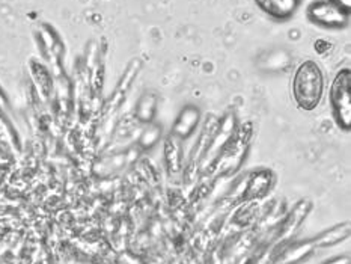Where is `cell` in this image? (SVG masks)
Returning <instances> with one entry per match:
<instances>
[{
    "instance_id": "obj_12",
    "label": "cell",
    "mask_w": 351,
    "mask_h": 264,
    "mask_svg": "<svg viewBox=\"0 0 351 264\" xmlns=\"http://www.w3.org/2000/svg\"><path fill=\"white\" fill-rule=\"evenodd\" d=\"M255 3L273 20L285 21L297 12L302 0H255Z\"/></svg>"
},
{
    "instance_id": "obj_5",
    "label": "cell",
    "mask_w": 351,
    "mask_h": 264,
    "mask_svg": "<svg viewBox=\"0 0 351 264\" xmlns=\"http://www.w3.org/2000/svg\"><path fill=\"white\" fill-rule=\"evenodd\" d=\"M237 130H239V119H237L235 113L228 112L222 118H219L216 132L213 134L210 145L207 151H205V154L201 160V165H199L201 171L205 172L211 169V166L216 163L219 156L223 153V149L226 148L228 143L231 142Z\"/></svg>"
},
{
    "instance_id": "obj_6",
    "label": "cell",
    "mask_w": 351,
    "mask_h": 264,
    "mask_svg": "<svg viewBox=\"0 0 351 264\" xmlns=\"http://www.w3.org/2000/svg\"><path fill=\"white\" fill-rule=\"evenodd\" d=\"M306 17L324 29H344L350 25V12L332 0H314L308 6Z\"/></svg>"
},
{
    "instance_id": "obj_19",
    "label": "cell",
    "mask_w": 351,
    "mask_h": 264,
    "mask_svg": "<svg viewBox=\"0 0 351 264\" xmlns=\"http://www.w3.org/2000/svg\"><path fill=\"white\" fill-rule=\"evenodd\" d=\"M332 2H335L337 5H339L341 8H344L346 11L351 12V0H332Z\"/></svg>"
},
{
    "instance_id": "obj_9",
    "label": "cell",
    "mask_w": 351,
    "mask_h": 264,
    "mask_svg": "<svg viewBox=\"0 0 351 264\" xmlns=\"http://www.w3.org/2000/svg\"><path fill=\"white\" fill-rule=\"evenodd\" d=\"M202 123V110L196 104H186L173 121L171 134L177 136L181 141H187L196 133Z\"/></svg>"
},
{
    "instance_id": "obj_14",
    "label": "cell",
    "mask_w": 351,
    "mask_h": 264,
    "mask_svg": "<svg viewBox=\"0 0 351 264\" xmlns=\"http://www.w3.org/2000/svg\"><path fill=\"white\" fill-rule=\"evenodd\" d=\"M0 145L10 154H19L21 151L20 136L6 113H0Z\"/></svg>"
},
{
    "instance_id": "obj_10",
    "label": "cell",
    "mask_w": 351,
    "mask_h": 264,
    "mask_svg": "<svg viewBox=\"0 0 351 264\" xmlns=\"http://www.w3.org/2000/svg\"><path fill=\"white\" fill-rule=\"evenodd\" d=\"M29 74L36 89V94L40 95V98H43L44 101L51 100L53 91H55V75L50 71V68L45 65L43 60L30 59Z\"/></svg>"
},
{
    "instance_id": "obj_13",
    "label": "cell",
    "mask_w": 351,
    "mask_h": 264,
    "mask_svg": "<svg viewBox=\"0 0 351 264\" xmlns=\"http://www.w3.org/2000/svg\"><path fill=\"white\" fill-rule=\"evenodd\" d=\"M158 113V97L154 93H145L136 101L133 115L137 123L147 125L154 123Z\"/></svg>"
},
{
    "instance_id": "obj_4",
    "label": "cell",
    "mask_w": 351,
    "mask_h": 264,
    "mask_svg": "<svg viewBox=\"0 0 351 264\" xmlns=\"http://www.w3.org/2000/svg\"><path fill=\"white\" fill-rule=\"evenodd\" d=\"M35 40L44 59V64L50 68V71L59 74L64 70L65 44L58 30L49 23H40L35 29Z\"/></svg>"
},
{
    "instance_id": "obj_1",
    "label": "cell",
    "mask_w": 351,
    "mask_h": 264,
    "mask_svg": "<svg viewBox=\"0 0 351 264\" xmlns=\"http://www.w3.org/2000/svg\"><path fill=\"white\" fill-rule=\"evenodd\" d=\"M293 98L302 110H315L323 101L326 77L315 60L308 59L297 67L293 77Z\"/></svg>"
},
{
    "instance_id": "obj_8",
    "label": "cell",
    "mask_w": 351,
    "mask_h": 264,
    "mask_svg": "<svg viewBox=\"0 0 351 264\" xmlns=\"http://www.w3.org/2000/svg\"><path fill=\"white\" fill-rule=\"evenodd\" d=\"M184 141L178 139L173 134H166L163 139V163L167 176L175 178L184 172L186 156H184Z\"/></svg>"
},
{
    "instance_id": "obj_7",
    "label": "cell",
    "mask_w": 351,
    "mask_h": 264,
    "mask_svg": "<svg viewBox=\"0 0 351 264\" xmlns=\"http://www.w3.org/2000/svg\"><path fill=\"white\" fill-rule=\"evenodd\" d=\"M142 68H143V60L141 58H134L130 60V64L127 65L124 73H122V75L119 77L115 89H113L112 97L109 98L108 109L110 112H115L117 109L121 108V104L124 103L130 89L133 86V83L136 82L137 77H139Z\"/></svg>"
},
{
    "instance_id": "obj_11",
    "label": "cell",
    "mask_w": 351,
    "mask_h": 264,
    "mask_svg": "<svg viewBox=\"0 0 351 264\" xmlns=\"http://www.w3.org/2000/svg\"><path fill=\"white\" fill-rule=\"evenodd\" d=\"M217 123H219V118L213 117V115L208 117L207 121L204 123V125L201 128V133L197 134V139L192 148V153H190V156H189L187 169L190 172H197V169H199L202 157L205 154V151H207L213 134H215L216 128H217Z\"/></svg>"
},
{
    "instance_id": "obj_15",
    "label": "cell",
    "mask_w": 351,
    "mask_h": 264,
    "mask_svg": "<svg viewBox=\"0 0 351 264\" xmlns=\"http://www.w3.org/2000/svg\"><path fill=\"white\" fill-rule=\"evenodd\" d=\"M162 139H163V127L154 121V123L143 125L139 138H137V142H136L137 149L147 153V151L154 149L158 143L162 142Z\"/></svg>"
},
{
    "instance_id": "obj_3",
    "label": "cell",
    "mask_w": 351,
    "mask_h": 264,
    "mask_svg": "<svg viewBox=\"0 0 351 264\" xmlns=\"http://www.w3.org/2000/svg\"><path fill=\"white\" fill-rule=\"evenodd\" d=\"M252 138H254V124L246 123L239 125V130L228 143L223 153L219 156L216 163L211 166V169H215L217 173H232L239 169L249 153Z\"/></svg>"
},
{
    "instance_id": "obj_17",
    "label": "cell",
    "mask_w": 351,
    "mask_h": 264,
    "mask_svg": "<svg viewBox=\"0 0 351 264\" xmlns=\"http://www.w3.org/2000/svg\"><path fill=\"white\" fill-rule=\"evenodd\" d=\"M348 237V225H338L337 228L327 230L315 239V243L318 246H330L335 243H339L341 240Z\"/></svg>"
},
{
    "instance_id": "obj_18",
    "label": "cell",
    "mask_w": 351,
    "mask_h": 264,
    "mask_svg": "<svg viewBox=\"0 0 351 264\" xmlns=\"http://www.w3.org/2000/svg\"><path fill=\"white\" fill-rule=\"evenodd\" d=\"M10 109H11L10 98H8V94L5 93V89L0 86V113H6L8 115Z\"/></svg>"
},
{
    "instance_id": "obj_16",
    "label": "cell",
    "mask_w": 351,
    "mask_h": 264,
    "mask_svg": "<svg viewBox=\"0 0 351 264\" xmlns=\"http://www.w3.org/2000/svg\"><path fill=\"white\" fill-rule=\"evenodd\" d=\"M273 184V173L269 171H256L249 173L247 181V193L249 198H256L264 195Z\"/></svg>"
},
{
    "instance_id": "obj_2",
    "label": "cell",
    "mask_w": 351,
    "mask_h": 264,
    "mask_svg": "<svg viewBox=\"0 0 351 264\" xmlns=\"http://www.w3.org/2000/svg\"><path fill=\"white\" fill-rule=\"evenodd\" d=\"M333 118L342 132L351 130V70L342 68L335 75L329 91Z\"/></svg>"
}]
</instances>
